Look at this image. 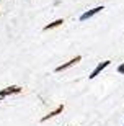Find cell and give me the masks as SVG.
I'll use <instances>...</instances> for the list:
<instances>
[{"instance_id":"1","label":"cell","mask_w":124,"mask_h":126,"mask_svg":"<svg viewBox=\"0 0 124 126\" xmlns=\"http://www.w3.org/2000/svg\"><path fill=\"white\" fill-rule=\"evenodd\" d=\"M80 61H82V57H80V56H75L74 59H70L69 62H65V64L59 65V67H55V72H62V70L69 69V67H72V65H75V64H77V62H80Z\"/></svg>"},{"instance_id":"2","label":"cell","mask_w":124,"mask_h":126,"mask_svg":"<svg viewBox=\"0 0 124 126\" xmlns=\"http://www.w3.org/2000/svg\"><path fill=\"white\" fill-rule=\"evenodd\" d=\"M21 92V87H18V85H12V87H7V89L0 90V97L3 98L7 97V95H13V94H20Z\"/></svg>"},{"instance_id":"3","label":"cell","mask_w":124,"mask_h":126,"mask_svg":"<svg viewBox=\"0 0 124 126\" xmlns=\"http://www.w3.org/2000/svg\"><path fill=\"white\" fill-rule=\"evenodd\" d=\"M103 10V7H95L93 10H88V12H85V13L80 16V21H85V20H88V18H92L93 15H96L98 12H101Z\"/></svg>"},{"instance_id":"4","label":"cell","mask_w":124,"mask_h":126,"mask_svg":"<svg viewBox=\"0 0 124 126\" xmlns=\"http://www.w3.org/2000/svg\"><path fill=\"white\" fill-rule=\"evenodd\" d=\"M110 62H111V61H105V62H100V64L96 65V69L93 70V72H92V74H90V75H88V77H90V79H95V77H96V75L100 74V72H101V70H103V69H105V67H108V65H110Z\"/></svg>"},{"instance_id":"5","label":"cell","mask_w":124,"mask_h":126,"mask_svg":"<svg viewBox=\"0 0 124 126\" xmlns=\"http://www.w3.org/2000/svg\"><path fill=\"white\" fill-rule=\"evenodd\" d=\"M62 111H64V105H59V107L55 108L54 111H51L49 115H46V116H42V118H41V121H47V120H49V118L55 116V115H59V113H62Z\"/></svg>"},{"instance_id":"6","label":"cell","mask_w":124,"mask_h":126,"mask_svg":"<svg viewBox=\"0 0 124 126\" xmlns=\"http://www.w3.org/2000/svg\"><path fill=\"white\" fill-rule=\"evenodd\" d=\"M62 23H64V20H62V18L55 20V21H52V23H49V25L44 26V31H49V30H52V28H57V26H60Z\"/></svg>"},{"instance_id":"7","label":"cell","mask_w":124,"mask_h":126,"mask_svg":"<svg viewBox=\"0 0 124 126\" xmlns=\"http://www.w3.org/2000/svg\"><path fill=\"white\" fill-rule=\"evenodd\" d=\"M118 72H119V74H124V62L119 65V67H118Z\"/></svg>"},{"instance_id":"8","label":"cell","mask_w":124,"mask_h":126,"mask_svg":"<svg viewBox=\"0 0 124 126\" xmlns=\"http://www.w3.org/2000/svg\"><path fill=\"white\" fill-rule=\"evenodd\" d=\"M0 100H2V97H0Z\"/></svg>"}]
</instances>
